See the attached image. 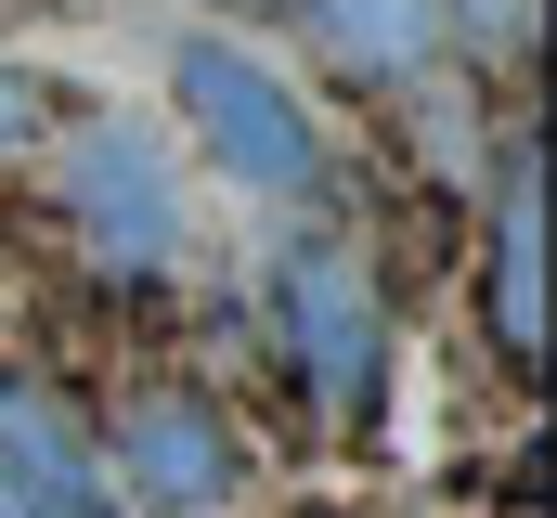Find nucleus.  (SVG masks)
<instances>
[{"label":"nucleus","instance_id":"obj_1","mask_svg":"<svg viewBox=\"0 0 557 518\" xmlns=\"http://www.w3.org/2000/svg\"><path fill=\"white\" fill-rule=\"evenodd\" d=\"M260 298H273V363L311 402V428L324 441H376V415H389V298H376V259L350 234H285Z\"/></svg>","mask_w":557,"mask_h":518},{"label":"nucleus","instance_id":"obj_2","mask_svg":"<svg viewBox=\"0 0 557 518\" xmlns=\"http://www.w3.org/2000/svg\"><path fill=\"white\" fill-rule=\"evenodd\" d=\"M169 104H182L195 156H208L234 195H260V208H324V182H337L324 118L285 91V65L260 52V39H234V26H182V39H169Z\"/></svg>","mask_w":557,"mask_h":518},{"label":"nucleus","instance_id":"obj_3","mask_svg":"<svg viewBox=\"0 0 557 518\" xmlns=\"http://www.w3.org/2000/svg\"><path fill=\"white\" fill-rule=\"evenodd\" d=\"M39 143H52V208H65V234H78L91 272H117V285L182 272L195 195H182V156L143 118H65V130H39Z\"/></svg>","mask_w":557,"mask_h":518},{"label":"nucleus","instance_id":"obj_4","mask_svg":"<svg viewBox=\"0 0 557 518\" xmlns=\"http://www.w3.org/2000/svg\"><path fill=\"white\" fill-rule=\"evenodd\" d=\"M91 454H104L131 518H221L247 493V441H234V415L195 377H131L91 415Z\"/></svg>","mask_w":557,"mask_h":518},{"label":"nucleus","instance_id":"obj_5","mask_svg":"<svg viewBox=\"0 0 557 518\" xmlns=\"http://www.w3.org/2000/svg\"><path fill=\"white\" fill-rule=\"evenodd\" d=\"M480 337H493V363L532 388L545 377V156H532V130L506 143V169H493V234H480Z\"/></svg>","mask_w":557,"mask_h":518},{"label":"nucleus","instance_id":"obj_6","mask_svg":"<svg viewBox=\"0 0 557 518\" xmlns=\"http://www.w3.org/2000/svg\"><path fill=\"white\" fill-rule=\"evenodd\" d=\"M0 467H13L26 493H52L65 518H131L117 480H104V454H91V428H78L39 377H0Z\"/></svg>","mask_w":557,"mask_h":518},{"label":"nucleus","instance_id":"obj_7","mask_svg":"<svg viewBox=\"0 0 557 518\" xmlns=\"http://www.w3.org/2000/svg\"><path fill=\"white\" fill-rule=\"evenodd\" d=\"M298 26H311V52L337 65V78H363V91H403L441 65V0H285Z\"/></svg>","mask_w":557,"mask_h":518},{"label":"nucleus","instance_id":"obj_8","mask_svg":"<svg viewBox=\"0 0 557 518\" xmlns=\"http://www.w3.org/2000/svg\"><path fill=\"white\" fill-rule=\"evenodd\" d=\"M532 26H545V0H441V52H467V65H519Z\"/></svg>","mask_w":557,"mask_h":518},{"label":"nucleus","instance_id":"obj_9","mask_svg":"<svg viewBox=\"0 0 557 518\" xmlns=\"http://www.w3.org/2000/svg\"><path fill=\"white\" fill-rule=\"evenodd\" d=\"M39 130H52V91H39L26 65H0V169H13V156H39Z\"/></svg>","mask_w":557,"mask_h":518},{"label":"nucleus","instance_id":"obj_10","mask_svg":"<svg viewBox=\"0 0 557 518\" xmlns=\"http://www.w3.org/2000/svg\"><path fill=\"white\" fill-rule=\"evenodd\" d=\"M0 518H65V506H52V493H26V480L0 467Z\"/></svg>","mask_w":557,"mask_h":518}]
</instances>
